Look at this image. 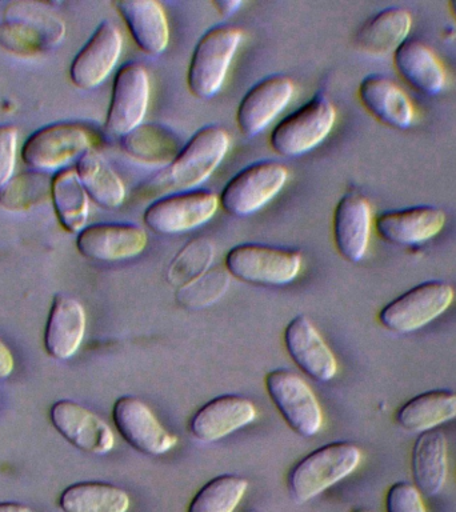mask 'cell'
I'll return each mask as SVG.
<instances>
[{"label":"cell","mask_w":456,"mask_h":512,"mask_svg":"<svg viewBox=\"0 0 456 512\" xmlns=\"http://www.w3.org/2000/svg\"><path fill=\"white\" fill-rule=\"evenodd\" d=\"M230 150V135L222 127L207 126L183 146L178 156L159 174L140 184V199H160L163 196L192 191L206 182Z\"/></svg>","instance_id":"obj_1"},{"label":"cell","mask_w":456,"mask_h":512,"mask_svg":"<svg viewBox=\"0 0 456 512\" xmlns=\"http://www.w3.org/2000/svg\"><path fill=\"white\" fill-rule=\"evenodd\" d=\"M66 36V24L46 4L11 2L0 22V46L19 56H36L54 50Z\"/></svg>","instance_id":"obj_2"},{"label":"cell","mask_w":456,"mask_h":512,"mask_svg":"<svg viewBox=\"0 0 456 512\" xmlns=\"http://www.w3.org/2000/svg\"><path fill=\"white\" fill-rule=\"evenodd\" d=\"M360 460L362 451L351 442H332L316 448L288 472V494L296 503H306L350 476Z\"/></svg>","instance_id":"obj_3"},{"label":"cell","mask_w":456,"mask_h":512,"mask_svg":"<svg viewBox=\"0 0 456 512\" xmlns=\"http://www.w3.org/2000/svg\"><path fill=\"white\" fill-rule=\"evenodd\" d=\"M98 138L80 123L50 124L35 131L22 148L23 162L32 171L50 174L66 170L68 164L95 148Z\"/></svg>","instance_id":"obj_4"},{"label":"cell","mask_w":456,"mask_h":512,"mask_svg":"<svg viewBox=\"0 0 456 512\" xmlns=\"http://www.w3.org/2000/svg\"><path fill=\"white\" fill-rule=\"evenodd\" d=\"M242 40L243 31L228 24L211 28L200 38L187 74L188 90L192 95L211 99L222 90Z\"/></svg>","instance_id":"obj_5"},{"label":"cell","mask_w":456,"mask_h":512,"mask_svg":"<svg viewBox=\"0 0 456 512\" xmlns=\"http://www.w3.org/2000/svg\"><path fill=\"white\" fill-rule=\"evenodd\" d=\"M226 270L234 278L254 286H286L302 270V254L267 244H238L226 255Z\"/></svg>","instance_id":"obj_6"},{"label":"cell","mask_w":456,"mask_h":512,"mask_svg":"<svg viewBox=\"0 0 456 512\" xmlns=\"http://www.w3.org/2000/svg\"><path fill=\"white\" fill-rule=\"evenodd\" d=\"M454 298L451 284L443 280H427L388 302L379 311L378 320L388 331L410 334L443 315Z\"/></svg>","instance_id":"obj_7"},{"label":"cell","mask_w":456,"mask_h":512,"mask_svg":"<svg viewBox=\"0 0 456 512\" xmlns=\"http://www.w3.org/2000/svg\"><path fill=\"white\" fill-rule=\"evenodd\" d=\"M335 122L334 104L326 96H315L274 128L270 139L272 150L287 158L307 154L324 142Z\"/></svg>","instance_id":"obj_8"},{"label":"cell","mask_w":456,"mask_h":512,"mask_svg":"<svg viewBox=\"0 0 456 512\" xmlns=\"http://www.w3.org/2000/svg\"><path fill=\"white\" fill-rule=\"evenodd\" d=\"M288 180V168L279 162L263 160L243 168L224 186L219 203L236 218H246L267 206Z\"/></svg>","instance_id":"obj_9"},{"label":"cell","mask_w":456,"mask_h":512,"mask_svg":"<svg viewBox=\"0 0 456 512\" xmlns=\"http://www.w3.org/2000/svg\"><path fill=\"white\" fill-rule=\"evenodd\" d=\"M264 384L276 410L295 434L311 438L322 430V408L302 376L287 368H278L268 372Z\"/></svg>","instance_id":"obj_10"},{"label":"cell","mask_w":456,"mask_h":512,"mask_svg":"<svg viewBox=\"0 0 456 512\" xmlns=\"http://www.w3.org/2000/svg\"><path fill=\"white\" fill-rule=\"evenodd\" d=\"M219 206L212 191L178 192L154 200L144 211L143 222L159 235L184 234L210 222Z\"/></svg>","instance_id":"obj_11"},{"label":"cell","mask_w":456,"mask_h":512,"mask_svg":"<svg viewBox=\"0 0 456 512\" xmlns=\"http://www.w3.org/2000/svg\"><path fill=\"white\" fill-rule=\"evenodd\" d=\"M151 84L146 68L139 63L124 64L114 79L106 130L123 138L142 126L150 103Z\"/></svg>","instance_id":"obj_12"},{"label":"cell","mask_w":456,"mask_h":512,"mask_svg":"<svg viewBox=\"0 0 456 512\" xmlns=\"http://www.w3.org/2000/svg\"><path fill=\"white\" fill-rule=\"evenodd\" d=\"M112 420L120 436L134 450L150 456L167 454L178 438L164 428L154 412L134 396H122L112 407Z\"/></svg>","instance_id":"obj_13"},{"label":"cell","mask_w":456,"mask_h":512,"mask_svg":"<svg viewBox=\"0 0 456 512\" xmlns=\"http://www.w3.org/2000/svg\"><path fill=\"white\" fill-rule=\"evenodd\" d=\"M55 430L78 450L92 455L108 454L114 448L111 427L95 412L74 400H58L50 408Z\"/></svg>","instance_id":"obj_14"},{"label":"cell","mask_w":456,"mask_h":512,"mask_svg":"<svg viewBox=\"0 0 456 512\" xmlns=\"http://www.w3.org/2000/svg\"><path fill=\"white\" fill-rule=\"evenodd\" d=\"M147 244L146 230L134 223L92 224L76 238V248L84 258L107 263L136 258Z\"/></svg>","instance_id":"obj_15"},{"label":"cell","mask_w":456,"mask_h":512,"mask_svg":"<svg viewBox=\"0 0 456 512\" xmlns=\"http://www.w3.org/2000/svg\"><path fill=\"white\" fill-rule=\"evenodd\" d=\"M122 50V32L114 23L104 20L72 60V83L83 90L99 87L114 71Z\"/></svg>","instance_id":"obj_16"},{"label":"cell","mask_w":456,"mask_h":512,"mask_svg":"<svg viewBox=\"0 0 456 512\" xmlns=\"http://www.w3.org/2000/svg\"><path fill=\"white\" fill-rule=\"evenodd\" d=\"M446 214L435 206H412L380 212L374 226L386 242L400 247L427 243L446 226Z\"/></svg>","instance_id":"obj_17"},{"label":"cell","mask_w":456,"mask_h":512,"mask_svg":"<svg viewBox=\"0 0 456 512\" xmlns=\"http://www.w3.org/2000/svg\"><path fill=\"white\" fill-rule=\"evenodd\" d=\"M294 82L288 76L274 75L260 80L244 95L236 122L243 135L256 136L282 114L294 96Z\"/></svg>","instance_id":"obj_18"},{"label":"cell","mask_w":456,"mask_h":512,"mask_svg":"<svg viewBox=\"0 0 456 512\" xmlns=\"http://www.w3.org/2000/svg\"><path fill=\"white\" fill-rule=\"evenodd\" d=\"M284 346L290 358L310 378L327 383L335 378L338 362L314 323L306 315L295 316L284 330Z\"/></svg>","instance_id":"obj_19"},{"label":"cell","mask_w":456,"mask_h":512,"mask_svg":"<svg viewBox=\"0 0 456 512\" xmlns=\"http://www.w3.org/2000/svg\"><path fill=\"white\" fill-rule=\"evenodd\" d=\"M255 419V404L246 396L220 395L195 412L188 430L199 442L214 443L242 430Z\"/></svg>","instance_id":"obj_20"},{"label":"cell","mask_w":456,"mask_h":512,"mask_svg":"<svg viewBox=\"0 0 456 512\" xmlns=\"http://www.w3.org/2000/svg\"><path fill=\"white\" fill-rule=\"evenodd\" d=\"M372 208L358 192H347L334 211V242L336 250L347 262L359 263L370 244Z\"/></svg>","instance_id":"obj_21"},{"label":"cell","mask_w":456,"mask_h":512,"mask_svg":"<svg viewBox=\"0 0 456 512\" xmlns=\"http://www.w3.org/2000/svg\"><path fill=\"white\" fill-rule=\"evenodd\" d=\"M86 323V311L78 300L64 294L55 295L44 328L47 354L56 360L72 358L82 346Z\"/></svg>","instance_id":"obj_22"},{"label":"cell","mask_w":456,"mask_h":512,"mask_svg":"<svg viewBox=\"0 0 456 512\" xmlns=\"http://www.w3.org/2000/svg\"><path fill=\"white\" fill-rule=\"evenodd\" d=\"M360 103L384 126L407 130L415 120V107L406 92L383 75H368L358 88Z\"/></svg>","instance_id":"obj_23"},{"label":"cell","mask_w":456,"mask_h":512,"mask_svg":"<svg viewBox=\"0 0 456 512\" xmlns=\"http://www.w3.org/2000/svg\"><path fill=\"white\" fill-rule=\"evenodd\" d=\"M114 6L140 50L151 56L166 51L170 26L162 4L155 0H123Z\"/></svg>","instance_id":"obj_24"},{"label":"cell","mask_w":456,"mask_h":512,"mask_svg":"<svg viewBox=\"0 0 456 512\" xmlns=\"http://www.w3.org/2000/svg\"><path fill=\"white\" fill-rule=\"evenodd\" d=\"M394 66L400 78L422 95L436 96L446 88V68L435 52L419 40L407 39L394 52Z\"/></svg>","instance_id":"obj_25"},{"label":"cell","mask_w":456,"mask_h":512,"mask_svg":"<svg viewBox=\"0 0 456 512\" xmlns=\"http://www.w3.org/2000/svg\"><path fill=\"white\" fill-rule=\"evenodd\" d=\"M448 444L439 430L420 432L411 450V476L416 490L426 498L438 495L448 474Z\"/></svg>","instance_id":"obj_26"},{"label":"cell","mask_w":456,"mask_h":512,"mask_svg":"<svg viewBox=\"0 0 456 512\" xmlns=\"http://www.w3.org/2000/svg\"><path fill=\"white\" fill-rule=\"evenodd\" d=\"M412 16L402 7H388L368 18L356 32L355 44L366 54H394L410 36Z\"/></svg>","instance_id":"obj_27"},{"label":"cell","mask_w":456,"mask_h":512,"mask_svg":"<svg viewBox=\"0 0 456 512\" xmlns=\"http://www.w3.org/2000/svg\"><path fill=\"white\" fill-rule=\"evenodd\" d=\"M456 419V392L430 390L412 396L395 412V422L404 430L424 432Z\"/></svg>","instance_id":"obj_28"},{"label":"cell","mask_w":456,"mask_h":512,"mask_svg":"<svg viewBox=\"0 0 456 512\" xmlns=\"http://www.w3.org/2000/svg\"><path fill=\"white\" fill-rule=\"evenodd\" d=\"M75 171L88 198L94 200L98 206L114 210L126 200V187L122 178L95 148L87 151L76 162Z\"/></svg>","instance_id":"obj_29"},{"label":"cell","mask_w":456,"mask_h":512,"mask_svg":"<svg viewBox=\"0 0 456 512\" xmlns=\"http://www.w3.org/2000/svg\"><path fill=\"white\" fill-rule=\"evenodd\" d=\"M120 139L128 156L154 166H168L183 148L179 136L160 124H142Z\"/></svg>","instance_id":"obj_30"},{"label":"cell","mask_w":456,"mask_h":512,"mask_svg":"<svg viewBox=\"0 0 456 512\" xmlns=\"http://www.w3.org/2000/svg\"><path fill=\"white\" fill-rule=\"evenodd\" d=\"M51 199L60 226L70 234L87 227L90 203L75 168L56 172L51 182Z\"/></svg>","instance_id":"obj_31"},{"label":"cell","mask_w":456,"mask_h":512,"mask_svg":"<svg viewBox=\"0 0 456 512\" xmlns=\"http://www.w3.org/2000/svg\"><path fill=\"white\" fill-rule=\"evenodd\" d=\"M130 504L123 488L103 482L71 484L59 496L63 512H127Z\"/></svg>","instance_id":"obj_32"},{"label":"cell","mask_w":456,"mask_h":512,"mask_svg":"<svg viewBox=\"0 0 456 512\" xmlns=\"http://www.w3.org/2000/svg\"><path fill=\"white\" fill-rule=\"evenodd\" d=\"M248 480L239 475L216 476L204 484L190 504L187 512H234L242 502Z\"/></svg>","instance_id":"obj_33"},{"label":"cell","mask_w":456,"mask_h":512,"mask_svg":"<svg viewBox=\"0 0 456 512\" xmlns=\"http://www.w3.org/2000/svg\"><path fill=\"white\" fill-rule=\"evenodd\" d=\"M215 246L211 239L199 236L184 244L171 260L167 270V282L176 288L186 286L206 274L214 262Z\"/></svg>","instance_id":"obj_34"},{"label":"cell","mask_w":456,"mask_h":512,"mask_svg":"<svg viewBox=\"0 0 456 512\" xmlns=\"http://www.w3.org/2000/svg\"><path fill=\"white\" fill-rule=\"evenodd\" d=\"M51 182L52 179L36 171L19 175L0 190V206L10 211H24L38 206L51 196Z\"/></svg>","instance_id":"obj_35"},{"label":"cell","mask_w":456,"mask_h":512,"mask_svg":"<svg viewBox=\"0 0 456 512\" xmlns=\"http://www.w3.org/2000/svg\"><path fill=\"white\" fill-rule=\"evenodd\" d=\"M230 287V274L226 268H210L194 282L178 288L176 300L188 310H202L218 302Z\"/></svg>","instance_id":"obj_36"},{"label":"cell","mask_w":456,"mask_h":512,"mask_svg":"<svg viewBox=\"0 0 456 512\" xmlns=\"http://www.w3.org/2000/svg\"><path fill=\"white\" fill-rule=\"evenodd\" d=\"M384 507L386 512H427L423 496L408 482H396L388 488Z\"/></svg>","instance_id":"obj_37"},{"label":"cell","mask_w":456,"mask_h":512,"mask_svg":"<svg viewBox=\"0 0 456 512\" xmlns=\"http://www.w3.org/2000/svg\"><path fill=\"white\" fill-rule=\"evenodd\" d=\"M19 130L14 124H0V190L14 175L18 158Z\"/></svg>","instance_id":"obj_38"},{"label":"cell","mask_w":456,"mask_h":512,"mask_svg":"<svg viewBox=\"0 0 456 512\" xmlns=\"http://www.w3.org/2000/svg\"><path fill=\"white\" fill-rule=\"evenodd\" d=\"M15 367L14 355L7 344L0 339V379H6Z\"/></svg>","instance_id":"obj_39"},{"label":"cell","mask_w":456,"mask_h":512,"mask_svg":"<svg viewBox=\"0 0 456 512\" xmlns=\"http://www.w3.org/2000/svg\"><path fill=\"white\" fill-rule=\"evenodd\" d=\"M212 4H214L219 14L223 16L234 15L243 6V2H240V0H218V2L214 0Z\"/></svg>","instance_id":"obj_40"},{"label":"cell","mask_w":456,"mask_h":512,"mask_svg":"<svg viewBox=\"0 0 456 512\" xmlns=\"http://www.w3.org/2000/svg\"><path fill=\"white\" fill-rule=\"evenodd\" d=\"M0 512H34L30 507L16 502L0 503Z\"/></svg>","instance_id":"obj_41"},{"label":"cell","mask_w":456,"mask_h":512,"mask_svg":"<svg viewBox=\"0 0 456 512\" xmlns=\"http://www.w3.org/2000/svg\"><path fill=\"white\" fill-rule=\"evenodd\" d=\"M448 8H450L452 16L456 19V0H452V2L448 3Z\"/></svg>","instance_id":"obj_42"},{"label":"cell","mask_w":456,"mask_h":512,"mask_svg":"<svg viewBox=\"0 0 456 512\" xmlns=\"http://www.w3.org/2000/svg\"><path fill=\"white\" fill-rule=\"evenodd\" d=\"M354 512H370V511H364V510H356Z\"/></svg>","instance_id":"obj_43"}]
</instances>
